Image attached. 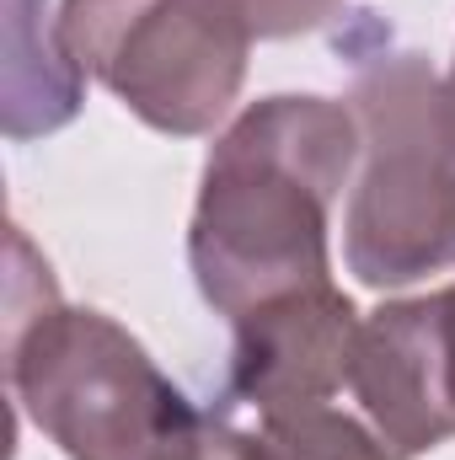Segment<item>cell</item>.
<instances>
[{
  "label": "cell",
  "mask_w": 455,
  "mask_h": 460,
  "mask_svg": "<svg viewBox=\"0 0 455 460\" xmlns=\"http://www.w3.org/2000/svg\"><path fill=\"white\" fill-rule=\"evenodd\" d=\"M359 172V118L348 102L279 92L226 123L188 226L199 295L246 316L279 295L333 284V209Z\"/></svg>",
  "instance_id": "obj_1"
},
{
  "label": "cell",
  "mask_w": 455,
  "mask_h": 460,
  "mask_svg": "<svg viewBox=\"0 0 455 460\" xmlns=\"http://www.w3.org/2000/svg\"><path fill=\"white\" fill-rule=\"evenodd\" d=\"M5 385L65 460H150L199 407L113 316L65 305L49 262L11 226Z\"/></svg>",
  "instance_id": "obj_2"
},
{
  "label": "cell",
  "mask_w": 455,
  "mask_h": 460,
  "mask_svg": "<svg viewBox=\"0 0 455 460\" xmlns=\"http://www.w3.org/2000/svg\"><path fill=\"white\" fill-rule=\"evenodd\" d=\"M348 108L359 172L343 215V262L364 289H407L455 268V134L445 81L413 49H359Z\"/></svg>",
  "instance_id": "obj_3"
},
{
  "label": "cell",
  "mask_w": 455,
  "mask_h": 460,
  "mask_svg": "<svg viewBox=\"0 0 455 460\" xmlns=\"http://www.w3.org/2000/svg\"><path fill=\"white\" fill-rule=\"evenodd\" d=\"M59 43L139 123L199 139L236 108L252 27L236 0H65Z\"/></svg>",
  "instance_id": "obj_4"
},
{
  "label": "cell",
  "mask_w": 455,
  "mask_h": 460,
  "mask_svg": "<svg viewBox=\"0 0 455 460\" xmlns=\"http://www.w3.org/2000/svg\"><path fill=\"white\" fill-rule=\"evenodd\" d=\"M348 396L397 460H418L455 439V391L440 295L386 300L359 322Z\"/></svg>",
  "instance_id": "obj_5"
},
{
  "label": "cell",
  "mask_w": 455,
  "mask_h": 460,
  "mask_svg": "<svg viewBox=\"0 0 455 460\" xmlns=\"http://www.w3.org/2000/svg\"><path fill=\"white\" fill-rule=\"evenodd\" d=\"M359 311L338 284H311L236 316L226 407L268 412L295 402H333L348 391Z\"/></svg>",
  "instance_id": "obj_6"
},
{
  "label": "cell",
  "mask_w": 455,
  "mask_h": 460,
  "mask_svg": "<svg viewBox=\"0 0 455 460\" xmlns=\"http://www.w3.org/2000/svg\"><path fill=\"white\" fill-rule=\"evenodd\" d=\"M49 0H5V134L11 139H38L65 128L81 113V70L59 43V27L43 32Z\"/></svg>",
  "instance_id": "obj_7"
},
{
  "label": "cell",
  "mask_w": 455,
  "mask_h": 460,
  "mask_svg": "<svg viewBox=\"0 0 455 460\" xmlns=\"http://www.w3.org/2000/svg\"><path fill=\"white\" fill-rule=\"evenodd\" d=\"M241 439L246 460H397L364 412H348L338 396L246 412Z\"/></svg>",
  "instance_id": "obj_8"
},
{
  "label": "cell",
  "mask_w": 455,
  "mask_h": 460,
  "mask_svg": "<svg viewBox=\"0 0 455 460\" xmlns=\"http://www.w3.org/2000/svg\"><path fill=\"white\" fill-rule=\"evenodd\" d=\"M150 460H246V439L226 407H215V412H199L188 429H177Z\"/></svg>",
  "instance_id": "obj_9"
},
{
  "label": "cell",
  "mask_w": 455,
  "mask_h": 460,
  "mask_svg": "<svg viewBox=\"0 0 455 460\" xmlns=\"http://www.w3.org/2000/svg\"><path fill=\"white\" fill-rule=\"evenodd\" d=\"M348 0H236V11L246 16L252 38H300V32H317L327 27L333 16H343Z\"/></svg>",
  "instance_id": "obj_10"
},
{
  "label": "cell",
  "mask_w": 455,
  "mask_h": 460,
  "mask_svg": "<svg viewBox=\"0 0 455 460\" xmlns=\"http://www.w3.org/2000/svg\"><path fill=\"white\" fill-rule=\"evenodd\" d=\"M440 305H445V353H451V391H455V284L440 289Z\"/></svg>",
  "instance_id": "obj_11"
},
{
  "label": "cell",
  "mask_w": 455,
  "mask_h": 460,
  "mask_svg": "<svg viewBox=\"0 0 455 460\" xmlns=\"http://www.w3.org/2000/svg\"><path fill=\"white\" fill-rule=\"evenodd\" d=\"M445 118H451V134H455V59H451V75H445Z\"/></svg>",
  "instance_id": "obj_12"
}]
</instances>
